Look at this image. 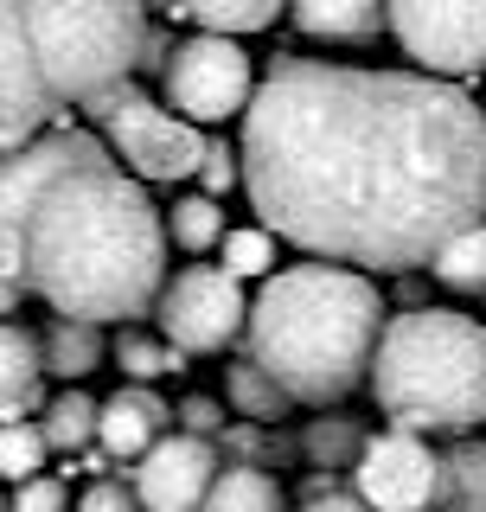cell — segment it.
<instances>
[{
    "mask_svg": "<svg viewBox=\"0 0 486 512\" xmlns=\"http://www.w3.org/2000/svg\"><path fill=\"white\" fill-rule=\"evenodd\" d=\"M237 180L275 244L410 276L486 218V116L423 71L275 58L243 103Z\"/></svg>",
    "mask_w": 486,
    "mask_h": 512,
    "instance_id": "cell-1",
    "label": "cell"
},
{
    "mask_svg": "<svg viewBox=\"0 0 486 512\" xmlns=\"http://www.w3.org/2000/svg\"><path fill=\"white\" fill-rule=\"evenodd\" d=\"M0 276L58 320L135 327L167 282V231L90 128H45L0 154Z\"/></svg>",
    "mask_w": 486,
    "mask_h": 512,
    "instance_id": "cell-2",
    "label": "cell"
},
{
    "mask_svg": "<svg viewBox=\"0 0 486 512\" xmlns=\"http://www.w3.org/2000/svg\"><path fill=\"white\" fill-rule=\"evenodd\" d=\"M384 288L339 263H288L263 276L243 308V359L275 378L288 404H346L371 372V346L384 327Z\"/></svg>",
    "mask_w": 486,
    "mask_h": 512,
    "instance_id": "cell-3",
    "label": "cell"
},
{
    "mask_svg": "<svg viewBox=\"0 0 486 512\" xmlns=\"http://www.w3.org/2000/svg\"><path fill=\"white\" fill-rule=\"evenodd\" d=\"M365 384L391 429L410 436H474L486 423V320L461 308L384 314Z\"/></svg>",
    "mask_w": 486,
    "mask_h": 512,
    "instance_id": "cell-4",
    "label": "cell"
},
{
    "mask_svg": "<svg viewBox=\"0 0 486 512\" xmlns=\"http://www.w3.org/2000/svg\"><path fill=\"white\" fill-rule=\"evenodd\" d=\"M20 20L58 109H84L90 96L128 84L148 32L141 0H20Z\"/></svg>",
    "mask_w": 486,
    "mask_h": 512,
    "instance_id": "cell-5",
    "label": "cell"
},
{
    "mask_svg": "<svg viewBox=\"0 0 486 512\" xmlns=\"http://www.w3.org/2000/svg\"><path fill=\"white\" fill-rule=\"evenodd\" d=\"M84 116L103 128L96 141L109 148V160H116L128 180H141V186H180V180L199 173L205 128L180 122L167 103H154L148 90H135V77L116 84V90H103V96H90Z\"/></svg>",
    "mask_w": 486,
    "mask_h": 512,
    "instance_id": "cell-6",
    "label": "cell"
},
{
    "mask_svg": "<svg viewBox=\"0 0 486 512\" xmlns=\"http://www.w3.org/2000/svg\"><path fill=\"white\" fill-rule=\"evenodd\" d=\"M160 90H167V109L192 128H224L231 116H243L256 90V64L237 39H218V32H192V39H173V58L160 71Z\"/></svg>",
    "mask_w": 486,
    "mask_h": 512,
    "instance_id": "cell-7",
    "label": "cell"
},
{
    "mask_svg": "<svg viewBox=\"0 0 486 512\" xmlns=\"http://www.w3.org/2000/svg\"><path fill=\"white\" fill-rule=\"evenodd\" d=\"M384 26L423 77L461 84L486 71V0H384Z\"/></svg>",
    "mask_w": 486,
    "mask_h": 512,
    "instance_id": "cell-8",
    "label": "cell"
},
{
    "mask_svg": "<svg viewBox=\"0 0 486 512\" xmlns=\"http://www.w3.org/2000/svg\"><path fill=\"white\" fill-rule=\"evenodd\" d=\"M243 308H250V301H243V282H231L212 263H192V269H180V276L160 282V295H154L148 314L160 320V340H167L173 352L205 359V352L237 346Z\"/></svg>",
    "mask_w": 486,
    "mask_h": 512,
    "instance_id": "cell-9",
    "label": "cell"
},
{
    "mask_svg": "<svg viewBox=\"0 0 486 512\" xmlns=\"http://www.w3.org/2000/svg\"><path fill=\"white\" fill-rule=\"evenodd\" d=\"M352 500L365 512H429L435 506V442L410 429L365 436L352 455Z\"/></svg>",
    "mask_w": 486,
    "mask_h": 512,
    "instance_id": "cell-10",
    "label": "cell"
},
{
    "mask_svg": "<svg viewBox=\"0 0 486 512\" xmlns=\"http://www.w3.org/2000/svg\"><path fill=\"white\" fill-rule=\"evenodd\" d=\"M58 116L64 109L52 103V90H45V77H39L20 0H0V154L26 148L45 128H58Z\"/></svg>",
    "mask_w": 486,
    "mask_h": 512,
    "instance_id": "cell-11",
    "label": "cell"
},
{
    "mask_svg": "<svg viewBox=\"0 0 486 512\" xmlns=\"http://www.w3.org/2000/svg\"><path fill=\"white\" fill-rule=\"evenodd\" d=\"M218 468H224L218 442H199V436L167 429V436L135 461V487H128V493H135L141 512H199Z\"/></svg>",
    "mask_w": 486,
    "mask_h": 512,
    "instance_id": "cell-12",
    "label": "cell"
},
{
    "mask_svg": "<svg viewBox=\"0 0 486 512\" xmlns=\"http://www.w3.org/2000/svg\"><path fill=\"white\" fill-rule=\"evenodd\" d=\"M173 429V404L154 391V384H122L116 397L96 404V436L90 448L103 461H141L148 448Z\"/></svg>",
    "mask_w": 486,
    "mask_h": 512,
    "instance_id": "cell-13",
    "label": "cell"
},
{
    "mask_svg": "<svg viewBox=\"0 0 486 512\" xmlns=\"http://www.w3.org/2000/svg\"><path fill=\"white\" fill-rule=\"evenodd\" d=\"M39 340V372L45 378H64V384H84L90 372H103L109 359V333L96 327V320H58L45 333H32Z\"/></svg>",
    "mask_w": 486,
    "mask_h": 512,
    "instance_id": "cell-14",
    "label": "cell"
},
{
    "mask_svg": "<svg viewBox=\"0 0 486 512\" xmlns=\"http://www.w3.org/2000/svg\"><path fill=\"white\" fill-rule=\"evenodd\" d=\"M288 20L307 39H327V45H365L384 32V0H288Z\"/></svg>",
    "mask_w": 486,
    "mask_h": 512,
    "instance_id": "cell-15",
    "label": "cell"
},
{
    "mask_svg": "<svg viewBox=\"0 0 486 512\" xmlns=\"http://www.w3.org/2000/svg\"><path fill=\"white\" fill-rule=\"evenodd\" d=\"M45 372H39V340L13 320H0V423H26L45 404Z\"/></svg>",
    "mask_w": 486,
    "mask_h": 512,
    "instance_id": "cell-16",
    "label": "cell"
},
{
    "mask_svg": "<svg viewBox=\"0 0 486 512\" xmlns=\"http://www.w3.org/2000/svg\"><path fill=\"white\" fill-rule=\"evenodd\" d=\"M429 512H486V442L455 436L435 448V506Z\"/></svg>",
    "mask_w": 486,
    "mask_h": 512,
    "instance_id": "cell-17",
    "label": "cell"
},
{
    "mask_svg": "<svg viewBox=\"0 0 486 512\" xmlns=\"http://www.w3.org/2000/svg\"><path fill=\"white\" fill-rule=\"evenodd\" d=\"M199 512H288V500H282V480L269 468H237V461H224L212 474V487H205Z\"/></svg>",
    "mask_w": 486,
    "mask_h": 512,
    "instance_id": "cell-18",
    "label": "cell"
},
{
    "mask_svg": "<svg viewBox=\"0 0 486 512\" xmlns=\"http://www.w3.org/2000/svg\"><path fill=\"white\" fill-rule=\"evenodd\" d=\"M39 436H45V448H58V455H84L90 436H96V397L84 384H64L58 397L39 404Z\"/></svg>",
    "mask_w": 486,
    "mask_h": 512,
    "instance_id": "cell-19",
    "label": "cell"
},
{
    "mask_svg": "<svg viewBox=\"0 0 486 512\" xmlns=\"http://www.w3.org/2000/svg\"><path fill=\"white\" fill-rule=\"evenodd\" d=\"M423 269L448 288V295H480V288H486V218L467 224V231H455Z\"/></svg>",
    "mask_w": 486,
    "mask_h": 512,
    "instance_id": "cell-20",
    "label": "cell"
},
{
    "mask_svg": "<svg viewBox=\"0 0 486 512\" xmlns=\"http://www.w3.org/2000/svg\"><path fill=\"white\" fill-rule=\"evenodd\" d=\"M282 7L288 0H180V20H199V32H218V39H243L275 26Z\"/></svg>",
    "mask_w": 486,
    "mask_h": 512,
    "instance_id": "cell-21",
    "label": "cell"
},
{
    "mask_svg": "<svg viewBox=\"0 0 486 512\" xmlns=\"http://www.w3.org/2000/svg\"><path fill=\"white\" fill-rule=\"evenodd\" d=\"M109 359H116V372L128 384H154L167 372H186V352H173L160 333H141V327H122L116 340H109Z\"/></svg>",
    "mask_w": 486,
    "mask_h": 512,
    "instance_id": "cell-22",
    "label": "cell"
},
{
    "mask_svg": "<svg viewBox=\"0 0 486 512\" xmlns=\"http://www.w3.org/2000/svg\"><path fill=\"white\" fill-rule=\"evenodd\" d=\"M160 231H167V244L205 256L224 237V205L205 199V192H186V199H173V212H160Z\"/></svg>",
    "mask_w": 486,
    "mask_h": 512,
    "instance_id": "cell-23",
    "label": "cell"
},
{
    "mask_svg": "<svg viewBox=\"0 0 486 512\" xmlns=\"http://www.w3.org/2000/svg\"><path fill=\"white\" fill-rule=\"evenodd\" d=\"M224 397H231V410L243 416V423H256V429H263V423H282V416L295 410L282 391H275V378H269V372H256L250 359H237V365H231V378H224Z\"/></svg>",
    "mask_w": 486,
    "mask_h": 512,
    "instance_id": "cell-24",
    "label": "cell"
},
{
    "mask_svg": "<svg viewBox=\"0 0 486 512\" xmlns=\"http://www.w3.org/2000/svg\"><path fill=\"white\" fill-rule=\"evenodd\" d=\"M212 250H218V263H212V269H224L231 282H263V276H275V237L263 231V224L224 231Z\"/></svg>",
    "mask_w": 486,
    "mask_h": 512,
    "instance_id": "cell-25",
    "label": "cell"
},
{
    "mask_svg": "<svg viewBox=\"0 0 486 512\" xmlns=\"http://www.w3.org/2000/svg\"><path fill=\"white\" fill-rule=\"evenodd\" d=\"M359 442H365V429L352 423V416H314V423L301 429V455L314 461V468H352Z\"/></svg>",
    "mask_w": 486,
    "mask_h": 512,
    "instance_id": "cell-26",
    "label": "cell"
},
{
    "mask_svg": "<svg viewBox=\"0 0 486 512\" xmlns=\"http://www.w3.org/2000/svg\"><path fill=\"white\" fill-rule=\"evenodd\" d=\"M45 461H52V448H45L39 423H0V487L45 474Z\"/></svg>",
    "mask_w": 486,
    "mask_h": 512,
    "instance_id": "cell-27",
    "label": "cell"
},
{
    "mask_svg": "<svg viewBox=\"0 0 486 512\" xmlns=\"http://www.w3.org/2000/svg\"><path fill=\"white\" fill-rule=\"evenodd\" d=\"M7 512H71V487L45 468V474H32L7 493Z\"/></svg>",
    "mask_w": 486,
    "mask_h": 512,
    "instance_id": "cell-28",
    "label": "cell"
},
{
    "mask_svg": "<svg viewBox=\"0 0 486 512\" xmlns=\"http://www.w3.org/2000/svg\"><path fill=\"white\" fill-rule=\"evenodd\" d=\"M192 180L205 186V199H218V192H231L237 186V148L224 135H205V154H199V173Z\"/></svg>",
    "mask_w": 486,
    "mask_h": 512,
    "instance_id": "cell-29",
    "label": "cell"
},
{
    "mask_svg": "<svg viewBox=\"0 0 486 512\" xmlns=\"http://www.w3.org/2000/svg\"><path fill=\"white\" fill-rule=\"evenodd\" d=\"M173 429H180V436H199V442H218L224 436V404L205 397V391H192V397H180V410H173Z\"/></svg>",
    "mask_w": 486,
    "mask_h": 512,
    "instance_id": "cell-30",
    "label": "cell"
},
{
    "mask_svg": "<svg viewBox=\"0 0 486 512\" xmlns=\"http://www.w3.org/2000/svg\"><path fill=\"white\" fill-rule=\"evenodd\" d=\"M71 512H141V506H135V493H128L122 480H109V474H103V480H90V487L77 493V506H71Z\"/></svg>",
    "mask_w": 486,
    "mask_h": 512,
    "instance_id": "cell-31",
    "label": "cell"
},
{
    "mask_svg": "<svg viewBox=\"0 0 486 512\" xmlns=\"http://www.w3.org/2000/svg\"><path fill=\"white\" fill-rule=\"evenodd\" d=\"M167 58H173V39H167V26H154V20H148V32H141V52H135V71L160 77V71H167Z\"/></svg>",
    "mask_w": 486,
    "mask_h": 512,
    "instance_id": "cell-32",
    "label": "cell"
},
{
    "mask_svg": "<svg viewBox=\"0 0 486 512\" xmlns=\"http://www.w3.org/2000/svg\"><path fill=\"white\" fill-rule=\"evenodd\" d=\"M301 512H365V506L352 500V493H333V487H327V493H314V500H307Z\"/></svg>",
    "mask_w": 486,
    "mask_h": 512,
    "instance_id": "cell-33",
    "label": "cell"
},
{
    "mask_svg": "<svg viewBox=\"0 0 486 512\" xmlns=\"http://www.w3.org/2000/svg\"><path fill=\"white\" fill-rule=\"evenodd\" d=\"M141 13L148 20H180V0H141Z\"/></svg>",
    "mask_w": 486,
    "mask_h": 512,
    "instance_id": "cell-34",
    "label": "cell"
},
{
    "mask_svg": "<svg viewBox=\"0 0 486 512\" xmlns=\"http://www.w3.org/2000/svg\"><path fill=\"white\" fill-rule=\"evenodd\" d=\"M7 314H20V282L0 276V320H7Z\"/></svg>",
    "mask_w": 486,
    "mask_h": 512,
    "instance_id": "cell-35",
    "label": "cell"
},
{
    "mask_svg": "<svg viewBox=\"0 0 486 512\" xmlns=\"http://www.w3.org/2000/svg\"><path fill=\"white\" fill-rule=\"evenodd\" d=\"M0 512H7V487H0Z\"/></svg>",
    "mask_w": 486,
    "mask_h": 512,
    "instance_id": "cell-36",
    "label": "cell"
},
{
    "mask_svg": "<svg viewBox=\"0 0 486 512\" xmlns=\"http://www.w3.org/2000/svg\"><path fill=\"white\" fill-rule=\"evenodd\" d=\"M480 308H486V288H480Z\"/></svg>",
    "mask_w": 486,
    "mask_h": 512,
    "instance_id": "cell-37",
    "label": "cell"
},
{
    "mask_svg": "<svg viewBox=\"0 0 486 512\" xmlns=\"http://www.w3.org/2000/svg\"><path fill=\"white\" fill-rule=\"evenodd\" d=\"M480 116H486V109H480Z\"/></svg>",
    "mask_w": 486,
    "mask_h": 512,
    "instance_id": "cell-38",
    "label": "cell"
}]
</instances>
